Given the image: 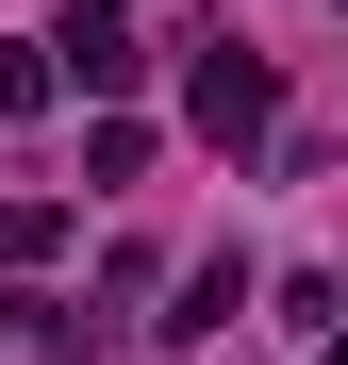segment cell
Here are the masks:
<instances>
[{
	"label": "cell",
	"mask_w": 348,
	"mask_h": 365,
	"mask_svg": "<svg viewBox=\"0 0 348 365\" xmlns=\"http://www.w3.org/2000/svg\"><path fill=\"white\" fill-rule=\"evenodd\" d=\"M50 67H67L83 100H133V83H149V34L116 17V0H67V17H50Z\"/></svg>",
	"instance_id": "obj_1"
},
{
	"label": "cell",
	"mask_w": 348,
	"mask_h": 365,
	"mask_svg": "<svg viewBox=\"0 0 348 365\" xmlns=\"http://www.w3.org/2000/svg\"><path fill=\"white\" fill-rule=\"evenodd\" d=\"M232 299H249V266H232V250H216V266H183V316H166V332H183V349H199V332L232 316Z\"/></svg>",
	"instance_id": "obj_3"
},
{
	"label": "cell",
	"mask_w": 348,
	"mask_h": 365,
	"mask_svg": "<svg viewBox=\"0 0 348 365\" xmlns=\"http://www.w3.org/2000/svg\"><path fill=\"white\" fill-rule=\"evenodd\" d=\"M332 365H348V332H332Z\"/></svg>",
	"instance_id": "obj_6"
},
{
	"label": "cell",
	"mask_w": 348,
	"mask_h": 365,
	"mask_svg": "<svg viewBox=\"0 0 348 365\" xmlns=\"http://www.w3.org/2000/svg\"><path fill=\"white\" fill-rule=\"evenodd\" d=\"M183 100H199V133H232V150L282 116V100H265V50H199V83H183Z\"/></svg>",
	"instance_id": "obj_2"
},
{
	"label": "cell",
	"mask_w": 348,
	"mask_h": 365,
	"mask_svg": "<svg viewBox=\"0 0 348 365\" xmlns=\"http://www.w3.org/2000/svg\"><path fill=\"white\" fill-rule=\"evenodd\" d=\"M50 250H67V216L50 200H0V266H50Z\"/></svg>",
	"instance_id": "obj_4"
},
{
	"label": "cell",
	"mask_w": 348,
	"mask_h": 365,
	"mask_svg": "<svg viewBox=\"0 0 348 365\" xmlns=\"http://www.w3.org/2000/svg\"><path fill=\"white\" fill-rule=\"evenodd\" d=\"M50 83H67V67H50V34H17V50H0V116H33Z\"/></svg>",
	"instance_id": "obj_5"
}]
</instances>
